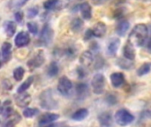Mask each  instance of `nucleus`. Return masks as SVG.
Masks as SVG:
<instances>
[{
    "instance_id": "79ce46f5",
    "label": "nucleus",
    "mask_w": 151,
    "mask_h": 127,
    "mask_svg": "<svg viewBox=\"0 0 151 127\" xmlns=\"http://www.w3.org/2000/svg\"><path fill=\"white\" fill-rule=\"evenodd\" d=\"M90 51H93L95 53L98 52L99 50H100V47H99V44L96 42H93L91 44H90Z\"/></svg>"
},
{
    "instance_id": "ddd939ff",
    "label": "nucleus",
    "mask_w": 151,
    "mask_h": 127,
    "mask_svg": "<svg viewBox=\"0 0 151 127\" xmlns=\"http://www.w3.org/2000/svg\"><path fill=\"white\" fill-rule=\"evenodd\" d=\"M123 55H124V57L127 58V59H128V60H132V61L134 60L135 56H136V53H135L134 45L131 42L128 41L125 44L124 49H123Z\"/></svg>"
},
{
    "instance_id": "f257e3e1",
    "label": "nucleus",
    "mask_w": 151,
    "mask_h": 127,
    "mask_svg": "<svg viewBox=\"0 0 151 127\" xmlns=\"http://www.w3.org/2000/svg\"><path fill=\"white\" fill-rule=\"evenodd\" d=\"M149 38V28L145 24H137L132 29L129 34V42L134 45L142 47L144 46Z\"/></svg>"
},
{
    "instance_id": "4be33fe9",
    "label": "nucleus",
    "mask_w": 151,
    "mask_h": 127,
    "mask_svg": "<svg viewBox=\"0 0 151 127\" xmlns=\"http://www.w3.org/2000/svg\"><path fill=\"white\" fill-rule=\"evenodd\" d=\"M130 28V23L127 20H120L116 27V33L119 36H125Z\"/></svg>"
},
{
    "instance_id": "2eb2a0df",
    "label": "nucleus",
    "mask_w": 151,
    "mask_h": 127,
    "mask_svg": "<svg viewBox=\"0 0 151 127\" xmlns=\"http://www.w3.org/2000/svg\"><path fill=\"white\" fill-rule=\"evenodd\" d=\"M59 118V115L55 113H45L39 118L38 123L40 126H46L51 124L52 122L58 120Z\"/></svg>"
},
{
    "instance_id": "f3484780",
    "label": "nucleus",
    "mask_w": 151,
    "mask_h": 127,
    "mask_svg": "<svg viewBox=\"0 0 151 127\" xmlns=\"http://www.w3.org/2000/svg\"><path fill=\"white\" fill-rule=\"evenodd\" d=\"M5 121L3 125V127H14L20 120L21 117L18 112H12L10 116L5 118Z\"/></svg>"
},
{
    "instance_id": "09e8293b",
    "label": "nucleus",
    "mask_w": 151,
    "mask_h": 127,
    "mask_svg": "<svg viewBox=\"0 0 151 127\" xmlns=\"http://www.w3.org/2000/svg\"><path fill=\"white\" fill-rule=\"evenodd\" d=\"M67 127H68V126H67Z\"/></svg>"
},
{
    "instance_id": "dca6fc26",
    "label": "nucleus",
    "mask_w": 151,
    "mask_h": 127,
    "mask_svg": "<svg viewBox=\"0 0 151 127\" xmlns=\"http://www.w3.org/2000/svg\"><path fill=\"white\" fill-rule=\"evenodd\" d=\"M79 10L82 18L86 20H88L92 18V7L88 2H83L79 5Z\"/></svg>"
},
{
    "instance_id": "2f4dec72",
    "label": "nucleus",
    "mask_w": 151,
    "mask_h": 127,
    "mask_svg": "<svg viewBox=\"0 0 151 127\" xmlns=\"http://www.w3.org/2000/svg\"><path fill=\"white\" fill-rule=\"evenodd\" d=\"M39 114V110L35 108H27L23 110V116L27 118H34Z\"/></svg>"
},
{
    "instance_id": "58836bf2",
    "label": "nucleus",
    "mask_w": 151,
    "mask_h": 127,
    "mask_svg": "<svg viewBox=\"0 0 151 127\" xmlns=\"http://www.w3.org/2000/svg\"><path fill=\"white\" fill-rule=\"evenodd\" d=\"M76 73H77V76L80 80H82L87 76V72L82 66H78L76 68Z\"/></svg>"
},
{
    "instance_id": "9d476101",
    "label": "nucleus",
    "mask_w": 151,
    "mask_h": 127,
    "mask_svg": "<svg viewBox=\"0 0 151 127\" xmlns=\"http://www.w3.org/2000/svg\"><path fill=\"white\" fill-rule=\"evenodd\" d=\"M14 42H15V45L18 48L25 47V46L29 44V42H30V36L25 31L19 32L17 34V35L15 36V38H14Z\"/></svg>"
},
{
    "instance_id": "a878e982",
    "label": "nucleus",
    "mask_w": 151,
    "mask_h": 127,
    "mask_svg": "<svg viewBox=\"0 0 151 127\" xmlns=\"http://www.w3.org/2000/svg\"><path fill=\"white\" fill-rule=\"evenodd\" d=\"M88 116V110L87 109H80L76 110L73 115H72V119L75 121H82Z\"/></svg>"
},
{
    "instance_id": "6e6552de",
    "label": "nucleus",
    "mask_w": 151,
    "mask_h": 127,
    "mask_svg": "<svg viewBox=\"0 0 151 127\" xmlns=\"http://www.w3.org/2000/svg\"><path fill=\"white\" fill-rule=\"evenodd\" d=\"M45 62V56H44V52L43 50H38L27 63V67L30 70H35L36 68L41 67Z\"/></svg>"
},
{
    "instance_id": "4468645a",
    "label": "nucleus",
    "mask_w": 151,
    "mask_h": 127,
    "mask_svg": "<svg viewBox=\"0 0 151 127\" xmlns=\"http://www.w3.org/2000/svg\"><path fill=\"white\" fill-rule=\"evenodd\" d=\"M110 78L111 85L116 88H120L125 82V74L123 72H113L111 74Z\"/></svg>"
},
{
    "instance_id": "ea45409f",
    "label": "nucleus",
    "mask_w": 151,
    "mask_h": 127,
    "mask_svg": "<svg viewBox=\"0 0 151 127\" xmlns=\"http://www.w3.org/2000/svg\"><path fill=\"white\" fill-rule=\"evenodd\" d=\"M14 19H15V20L18 23H21L22 20H23V19H24V13L22 11H16L15 14H14Z\"/></svg>"
},
{
    "instance_id": "a18cd8bd",
    "label": "nucleus",
    "mask_w": 151,
    "mask_h": 127,
    "mask_svg": "<svg viewBox=\"0 0 151 127\" xmlns=\"http://www.w3.org/2000/svg\"><path fill=\"white\" fill-rule=\"evenodd\" d=\"M108 0H92V3L95 4V5H101V4H104V3H106Z\"/></svg>"
},
{
    "instance_id": "473e14b6",
    "label": "nucleus",
    "mask_w": 151,
    "mask_h": 127,
    "mask_svg": "<svg viewBox=\"0 0 151 127\" xmlns=\"http://www.w3.org/2000/svg\"><path fill=\"white\" fill-rule=\"evenodd\" d=\"M58 4V0H46L43 3V7H44V9H46L48 11L57 10Z\"/></svg>"
},
{
    "instance_id": "c756f323",
    "label": "nucleus",
    "mask_w": 151,
    "mask_h": 127,
    "mask_svg": "<svg viewBox=\"0 0 151 127\" xmlns=\"http://www.w3.org/2000/svg\"><path fill=\"white\" fill-rule=\"evenodd\" d=\"M151 69V65L150 63H144L143 65H142L139 69L137 70V74L138 76L142 77V76H144L148 73H150Z\"/></svg>"
},
{
    "instance_id": "5701e85b",
    "label": "nucleus",
    "mask_w": 151,
    "mask_h": 127,
    "mask_svg": "<svg viewBox=\"0 0 151 127\" xmlns=\"http://www.w3.org/2000/svg\"><path fill=\"white\" fill-rule=\"evenodd\" d=\"M84 27V21L82 19L76 17L72 19L70 23V28L73 33H80Z\"/></svg>"
},
{
    "instance_id": "f03ea898",
    "label": "nucleus",
    "mask_w": 151,
    "mask_h": 127,
    "mask_svg": "<svg viewBox=\"0 0 151 127\" xmlns=\"http://www.w3.org/2000/svg\"><path fill=\"white\" fill-rule=\"evenodd\" d=\"M40 106L45 110H57L58 108V103L53 95V91L51 89H46L42 91L39 96Z\"/></svg>"
},
{
    "instance_id": "72a5a7b5",
    "label": "nucleus",
    "mask_w": 151,
    "mask_h": 127,
    "mask_svg": "<svg viewBox=\"0 0 151 127\" xmlns=\"http://www.w3.org/2000/svg\"><path fill=\"white\" fill-rule=\"evenodd\" d=\"M25 74V70L22 67H17L13 71V78L17 81H20Z\"/></svg>"
},
{
    "instance_id": "de8ad7c7",
    "label": "nucleus",
    "mask_w": 151,
    "mask_h": 127,
    "mask_svg": "<svg viewBox=\"0 0 151 127\" xmlns=\"http://www.w3.org/2000/svg\"><path fill=\"white\" fill-rule=\"evenodd\" d=\"M1 66H2V63L0 62V67H1Z\"/></svg>"
},
{
    "instance_id": "e433bc0d",
    "label": "nucleus",
    "mask_w": 151,
    "mask_h": 127,
    "mask_svg": "<svg viewBox=\"0 0 151 127\" xmlns=\"http://www.w3.org/2000/svg\"><path fill=\"white\" fill-rule=\"evenodd\" d=\"M39 13V8L37 6H33L31 8H29L27 11V16L28 19H34L35 17H36Z\"/></svg>"
},
{
    "instance_id": "49530a36",
    "label": "nucleus",
    "mask_w": 151,
    "mask_h": 127,
    "mask_svg": "<svg viewBox=\"0 0 151 127\" xmlns=\"http://www.w3.org/2000/svg\"><path fill=\"white\" fill-rule=\"evenodd\" d=\"M1 111H2V103L0 101V114H1Z\"/></svg>"
},
{
    "instance_id": "0eeeda50",
    "label": "nucleus",
    "mask_w": 151,
    "mask_h": 127,
    "mask_svg": "<svg viewBox=\"0 0 151 127\" xmlns=\"http://www.w3.org/2000/svg\"><path fill=\"white\" fill-rule=\"evenodd\" d=\"M105 85H106L105 77L102 73H96L91 80L93 92L96 95H102L104 92Z\"/></svg>"
},
{
    "instance_id": "9b49d317",
    "label": "nucleus",
    "mask_w": 151,
    "mask_h": 127,
    "mask_svg": "<svg viewBox=\"0 0 151 127\" xmlns=\"http://www.w3.org/2000/svg\"><path fill=\"white\" fill-rule=\"evenodd\" d=\"M76 96L79 101H83L87 98L89 92V88L86 83H78L75 87Z\"/></svg>"
},
{
    "instance_id": "cd10ccee",
    "label": "nucleus",
    "mask_w": 151,
    "mask_h": 127,
    "mask_svg": "<svg viewBox=\"0 0 151 127\" xmlns=\"http://www.w3.org/2000/svg\"><path fill=\"white\" fill-rule=\"evenodd\" d=\"M59 72V66L58 65L57 62L53 61L50 64V65L48 66V69H47V74L49 77H55L58 74Z\"/></svg>"
},
{
    "instance_id": "b1692460",
    "label": "nucleus",
    "mask_w": 151,
    "mask_h": 127,
    "mask_svg": "<svg viewBox=\"0 0 151 127\" xmlns=\"http://www.w3.org/2000/svg\"><path fill=\"white\" fill-rule=\"evenodd\" d=\"M4 32L8 37H12L15 34L17 26H16V23L14 21L6 20L4 24Z\"/></svg>"
},
{
    "instance_id": "412c9836",
    "label": "nucleus",
    "mask_w": 151,
    "mask_h": 127,
    "mask_svg": "<svg viewBox=\"0 0 151 127\" xmlns=\"http://www.w3.org/2000/svg\"><path fill=\"white\" fill-rule=\"evenodd\" d=\"M93 62H94V55L90 50L84 51L80 57V63L83 66H89L91 65V64H93Z\"/></svg>"
},
{
    "instance_id": "4c0bfd02",
    "label": "nucleus",
    "mask_w": 151,
    "mask_h": 127,
    "mask_svg": "<svg viewBox=\"0 0 151 127\" xmlns=\"http://www.w3.org/2000/svg\"><path fill=\"white\" fill-rule=\"evenodd\" d=\"M104 65H105V60H104L102 57H99V56H98V57L96 58L94 68H95L96 70H100V69H103Z\"/></svg>"
},
{
    "instance_id": "c9c22d12",
    "label": "nucleus",
    "mask_w": 151,
    "mask_h": 127,
    "mask_svg": "<svg viewBox=\"0 0 151 127\" xmlns=\"http://www.w3.org/2000/svg\"><path fill=\"white\" fill-rule=\"evenodd\" d=\"M27 29L28 31L34 34V35H36L38 34V25L37 23L34 22V21H29L27 24Z\"/></svg>"
},
{
    "instance_id": "1a4fd4ad",
    "label": "nucleus",
    "mask_w": 151,
    "mask_h": 127,
    "mask_svg": "<svg viewBox=\"0 0 151 127\" xmlns=\"http://www.w3.org/2000/svg\"><path fill=\"white\" fill-rule=\"evenodd\" d=\"M14 100H15L16 104L19 108H25L29 105L32 98L28 93L22 92V93H18L17 95H14Z\"/></svg>"
},
{
    "instance_id": "7ed1b4c3",
    "label": "nucleus",
    "mask_w": 151,
    "mask_h": 127,
    "mask_svg": "<svg viewBox=\"0 0 151 127\" xmlns=\"http://www.w3.org/2000/svg\"><path fill=\"white\" fill-rule=\"evenodd\" d=\"M54 55L58 57H65L68 60H73L78 55V49L74 43H68L62 49H55Z\"/></svg>"
},
{
    "instance_id": "6ab92c4d",
    "label": "nucleus",
    "mask_w": 151,
    "mask_h": 127,
    "mask_svg": "<svg viewBox=\"0 0 151 127\" xmlns=\"http://www.w3.org/2000/svg\"><path fill=\"white\" fill-rule=\"evenodd\" d=\"M107 31V27L104 22H97L92 28V32L95 37L102 38L105 35Z\"/></svg>"
},
{
    "instance_id": "393cba45",
    "label": "nucleus",
    "mask_w": 151,
    "mask_h": 127,
    "mask_svg": "<svg viewBox=\"0 0 151 127\" xmlns=\"http://www.w3.org/2000/svg\"><path fill=\"white\" fill-rule=\"evenodd\" d=\"M117 65L123 70H131L134 67V62L132 60H128L125 57L119 58L117 60Z\"/></svg>"
},
{
    "instance_id": "aec40b11",
    "label": "nucleus",
    "mask_w": 151,
    "mask_h": 127,
    "mask_svg": "<svg viewBox=\"0 0 151 127\" xmlns=\"http://www.w3.org/2000/svg\"><path fill=\"white\" fill-rule=\"evenodd\" d=\"M1 54L4 62H8L12 57V44L8 42H4L1 46Z\"/></svg>"
},
{
    "instance_id": "f8f14e48",
    "label": "nucleus",
    "mask_w": 151,
    "mask_h": 127,
    "mask_svg": "<svg viewBox=\"0 0 151 127\" xmlns=\"http://www.w3.org/2000/svg\"><path fill=\"white\" fill-rule=\"evenodd\" d=\"M98 122L100 127H111L113 125V118L111 112H103L98 116Z\"/></svg>"
},
{
    "instance_id": "a211bd4d",
    "label": "nucleus",
    "mask_w": 151,
    "mask_h": 127,
    "mask_svg": "<svg viewBox=\"0 0 151 127\" xmlns=\"http://www.w3.org/2000/svg\"><path fill=\"white\" fill-rule=\"evenodd\" d=\"M120 45V40L119 38H112L107 45V54L113 57L117 54Z\"/></svg>"
},
{
    "instance_id": "a19ab883",
    "label": "nucleus",
    "mask_w": 151,
    "mask_h": 127,
    "mask_svg": "<svg viewBox=\"0 0 151 127\" xmlns=\"http://www.w3.org/2000/svg\"><path fill=\"white\" fill-rule=\"evenodd\" d=\"M2 87L3 88H4L5 90H11L12 88V84L11 83V81H9L8 80H4L2 82Z\"/></svg>"
},
{
    "instance_id": "7c9ffc66",
    "label": "nucleus",
    "mask_w": 151,
    "mask_h": 127,
    "mask_svg": "<svg viewBox=\"0 0 151 127\" xmlns=\"http://www.w3.org/2000/svg\"><path fill=\"white\" fill-rule=\"evenodd\" d=\"M104 100H105L106 103L109 104V105H111V106H114V105H116L119 103L118 96L115 94H113V93L107 94L106 96H105V98H104Z\"/></svg>"
},
{
    "instance_id": "c85d7f7f",
    "label": "nucleus",
    "mask_w": 151,
    "mask_h": 127,
    "mask_svg": "<svg viewBox=\"0 0 151 127\" xmlns=\"http://www.w3.org/2000/svg\"><path fill=\"white\" fill-rule=\"evenodd\" d=\"M33 82H34V77L33 76H30V77H28L19 88H18V89H17V93H22V92H26L30 87H31V85L33 84Z\"/></svg>"
},
{
    "instance_id": "423d86ee",
    "label": "nucleus",
    "mask_w": 151,
    "mask_h": 127,
    "mask_svg": "<svg viewBox=\"0 0 151 127\" xmlns=\"http://www.w3.org/2000/svg\"><path fill=\"white\" fill-rule=\"evenodd\" d=\"M73 85L72 81L66 77L63 76L59 79L58 83V91L65 97H69L73 95Z\"/></svg>"
},
{
    "instance_id": "20e7f679",
    "label": "nucleus",
    "mask_w": 151,
    "mask_h": 127,
    "mask_svg": "<svg viewBox=\"0 0 151 127\" xmlns=\"http://www.w3.org/2000/svg\"><path fill=\"white\" fill-rule=\"evenodd\" d=\"M54 37V30L51 28V27L46 23L41 32V34L39 36V40H38V45L39 46H43V47H47L49 46Z\"/></svg>"
},
{
    "instance_id": "39448f33",
    "label": "nucleus",
    "mask_w": 151,
    "mask_h": 127,
    "mask_svg": "<svg viewBox=\"0 0 151 127\" xmlns=\"http://www.w3.org/2000/svg\"><path fill=\"white\" fill-rule=\"evenodd\" d=\"M115 120L120 126H127L134 121V117L127 110L120 109L115 114Z\"/></svg>"
},
{
    "instance_id": "f704fd0d",
    "label": "nucleus",
    "mask_w": 151,
    "mask_h": 127,
    "mask_svg": "<svg viewBox=\"0 0 151 127\" xmlns=\"http://www.w3.org/2000/svg\"><path fill=\"white\" fill-rule=\"evenodd\" d=\"M29 0H12L10 4L11 9H19L24 6Z\"/></svg>"
},
{
    "instance_id": "bb28decb",
    "label": "nucleus",
    "mask_w": 151,
    "mask_h": 127,
    "mask_svg": "<svg viewBox=\"0 0 151 127\" xmlns=\"http://www.w3.org/2000/svg\"><path fill=\"white\" fill-rule=\"evenodd\" d=\"M12 112H13V109H12V102L10 100L5 101L2 104V111H1V114L5 118L8 116H10Z\"/></svg>"
},
{
    "instance_id": "37998d69",
    "label": "nucleus",
    "mask_w": 151,
    "mask_h": 127,
    "mask_svg": "<svg viewBox=\"0 0 151 127\" xmlns=\"http://www.w3.org/2000/svg\"><path fill=\"white\" fill-rule=\"evenodd\" d=\"M94 37V34H93V32H92V29H88L86 32H85V35H84V40L85 41H88L90 40L91 38Z\"/></svg>"
},
{
    "instance_id": "c03bdc74",
    "label": "nucleus",
    "mask_w": 151,
    "mask_h": 127,
    "mask_svg": "<svg viewBox=\"0 0 151 127\" xmlns=\"http://www.w3.org/2000/svg\"><path fill=\"white\" fill-rule=\"evenodd\" d=\"M45 127H67L65 123H58V124H49V126Z\"/></svg>"
}]
</instances>
